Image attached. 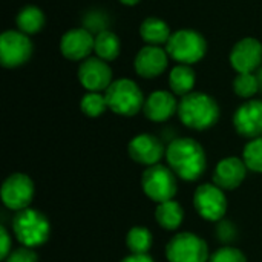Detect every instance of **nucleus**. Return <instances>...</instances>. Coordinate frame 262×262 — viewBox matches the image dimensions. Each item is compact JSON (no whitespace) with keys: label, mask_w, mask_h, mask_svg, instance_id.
<instances>
[{"label":"nucleus","mask_w":262,"mask_h":262,"mask_svg":"<svg viewBox=\"0 0 262 262\" xmlns=\"http://www.w3.org/2000/svg\"><path fill=\"white\" fill-rule=\"evenodd\" d=\"M196 83V75L192 66L187 64H177L169 72V88L178 97H186L187 94L193 92Z\"/></svg>","instance_id":"21"},{"label":"nucleus","mask_w":262,"mask_h":262,"mask_svg":"<svg viewBox=\"0 0 262 262\" xmlns=\"http://www.w3.org/2000/svg\"><path fill=\"white\" fill-rule=\"evenodd\" d=\"M120 52H121V41L115 32L109 29H101L95 34V40H94L95 57L111 63L118 58Z\"/></svg>","instance_id":"20"},{"label":"nucleus","mask_w":262,"mask_h":262,"mask_svg":"<svg viewBox=\"0 0 262 262\" xmlns=\"http://www.w3.org/2000/svg\"><path fill=\"white\" fill-rule=\"evenodd\" d=\"M95 35L86 28H72L61 35L60 52L69 61H83L94 52Z\"/></svg>","instance_id":"13"},{"label":"nucleus","mask_w":262,"mask_h":262,"mask_svg":"<svg viewBox=\"0 0 262 262\" xmlns=\"http://www.w3.org/2000/svg\"><path fill=\"white\" fill-rule=\"evenodd\" d=\"M193 206L203 220L218 223L227 212V198L216 184H201L193 193Z\"/></svg>","instance_id":"9"},{"label":"nucleus","mask_w":262,"mask_h":262,"mask_svg":"<svg viewBox=\"0 0 262 262\" xmlns=\"http://www.w3.org/2000/svg\"><path fill=\"white\" fill-rule=\"evenodd\" d=\"M247 177V166L243 158L229 157L221 160L213 170V184L223 190L238 189Z\"/></svg>","instance_id":"17"},{"label":"nucleus","mask_w":262,"mask_h":262,"mask_svg":"<svg viewBox=\"0 0 262 262\" xmlns=\"http://www.w3.org/2000/svg\"><path fill=\"white\" fill-rule=\"evenodd\" d=\"M80 109L89 118L101 117L109 109L106 95L101 92H86L80 100Z\"/></svg>","instance_id":"25"},{"label":"nucleus","mask_w":262,"mask_h":262,"mask_svg":"<svg viewBox=\"0 0 262 262\" xmlns=\"http://www.w3.org/2000/svg\"><path fill=\"white\" fill-rule=\"evenodd\" d=\"M152 243H154L152 233L146 227H132L127 232L126 246H127L130 253L146 255V253H149V250L152 247Z\"/></svg>","instance_id":"24"},{"label":"nucleus","mask_w":262,"mask_h":262,"mask_svg":"<svg viewBox=\"0 0 262 262\" xmlns=\"http://www.w3.org/2000/svg\"><path fill=\"white\" fill-rule=\"evenodd\" d=\"M178 103L173 92L155 91L146 98L143 114L152 123H163L178 114Z\"/></svg>","instance_id":"18"},{"label":"nucleus","mask_w":262,"mask_h":262,"mask_svg":"<svg viewBox=\"0 0 262 262\" xmlns=\"http://www.w3.org/2000/svg\"><path fill=\"white\" fill-rule=\"evenodd\" d=\"M32 51L29 35L18 29H8L0 35V63L3 68L14 69L28 63Z\"/></svg>","instance_id":"8"},{"label":"nucleus","mask_w":262,"mask_h":262,"mask_svg":"<svg viewBox=\"0 0 262 262\" xmlns=\"http://www.w3.org/2000/svg\"><path fill=\"white\" fill-rule=\"evenodd\" d=\"M258 80H259V86H261V89H262V69H261V72L258 74Z\"/></svg>","instance_id":"34"},{"label":"nucleus","mask_w":262,"mask_h":262,"mask_svg":"<svg viewBox=\"0 0 262 262\" xmlns=\"http://www.w3.org/2000/svg\"><path fill=\"white\" fill-rule=\"evenodd\" d=\"M180 121L193 130H207L220 120V106L213 97L204 92H190L178 103Z\"/></svg>","instance_id":"2"},{"label":"nucleus","mask_w":262,"mask_h":262,"mask_svg":"<svg viewBox=\"0 0 262 262\" xmlns=\"http://www.w3.org/2000/svg\"><path fill=\"white\" fill-rule=\"evenodd\" d=\"M230 66L238 74H253L262 63V43L255 37H244L230 51Z\"/></svg>","instance_id":"12"},{"label":"nucleus","mask_w":262,"mask_h":262,"mask_svg":"<svg viewBox=\"0 0 262 262\" xmlns=\"http://www.w3.org/2000/svg\"><path fill=\"white\" fill-rule=\"evenodd\" d=\"M129 157L146 167L160 164V160L166 155V149L158 137L152 134H140L129 141Z\"/></svg>","instance_id":"14"},{"label":"nucleus","mask_w":262,"mask_h":262,"mask_svg":"<svg viewBox=\"0 0 262 262\" xmlns=\"http://www.w3.org/2000/svg\"><path fill=\"white\" fill-rule=\"evenodd\" d=\"M34 198V183L26 173H12L2 184V201L9 210L20 212L29 207Z\"/></svg>","instance_id":"10"},{"label":"nucleus","mask_w":262,"mask_h":262,"mask_svg":"<svg viewBox=\"0 0 262 262\" xmlns=\"http://www.w3.org/2000/svg\"><path fill=\"white\" fill-rule=\"evenodd\" d=\"M141 187L144 195L157 204L170 201L178 192L177 175L169 166L155 164L146 167L141 175Z\"/></svg>","instance_id":"6"},{"label":"nucleus","mask_w":262,"mask_h":262,"mask_svg":"<svg viewBox=\"0 0 262 262\" xmlns=\"http://www.w3.org/2000/svg\"><path fill=\"white\" fill-rule=\"evenodd\" d=\"M78 81L88 92H103L112 84V68L98 57H88L78 66Z\"/></svg>","instance_id":"11"},{"label":"nucleus","mask_w":262,"mask_h":262,"mask_svg":"<svg viewBox=\"0 0 262 262\" xmlns=\"http://www.w3.org/2000/svg\"><path fill=\"white\" fill-rule=\"evenodd\" d=\"M45 23H46V17H45L43 11L34 5L23 6L15 17L17 29L26 35H34V34L40 32L43 29Z\"/></svg>","instance_id":"22"},{"label":"nucleus","mask_w":262,"mask_h":262,"mask_svg":"<svg viewBox=\"0 0 262 262\" xmlns=\"http://www.w3.org/2000/svg\"><path fill=\"white\" fill-rule=\"evenodd\" d=\"M120 262H155L150 256H149V253H146V255H137V253H130L129 256H126V258H123Z\"/></svg>","instance_id":"32"},{"label":"nucleus","mask_w":262,"mask_h":262,"mask_svg":"<svg viewBox=\"0 0 262 262\" xmlns=\"http://www.w3.org/2000/svg\"><path fill=\"white\" fill-rule=\"evenodd\" d=\"M261 89L258 75L255 74H236L233 80V92L244 100H252Z\"/></svg>","instance_id":"26"},{"label":"nucleus","mask_w":262,"mask_h":262,"mask_svg":"<svg viewBox=\"0 0 262 262\" xmlns=\"http://www.w3.org/2000/svg\"><path fill=\"white\" fill-rule=\"evenodd\" d=\"M5 262H38V256L31 247H18L9 253Z\"/></svg>","instance_id":"30"},{"label":"nucleus","mask_w":262,"mask_h":262,"mask_svg":"<svg viewBox=\"0 0 262 262\" xmlns=\"http://www.w3.org/2000/svg\"><path fill=\"white\" fill-rule=\"evenodd\" d=\"M0 259H6L9 256V253L12 252V243H11V236L6 230L5 226L0 227Z\"/></svg>","instance_id":"31"},{"label":"nucleus","mask_w":262,"mask_h":262,"mask_svg":"<svg viewBox=\"0 0 262 262\" xmlns=\"http://www.w3.org/2000/svg\"><path fill=\"white\" fill-rule=\"evenodd\" d=\"M243 160L247 169L262 173V137L250 140L243 150Z\"/></svg>","instance_id":"27"},{"label":"nucleus","mask_w":262,"mask_h":262,"mask_svg":"<svg viewBox=\"0 0 262 262\" xmlns=\"http://www.w3.org/2000/svg\"><path fill=\"white\" fill-rule=\"evenodd\" d=\"M12 233L21 246L35 249L49 239L51 224L40 210L28 207L15 212L12 218Z\"/></svg>","instance_id":"3"},{"label":"nucleus","mask_w":262,"mask_h":262,"mask_svg":"<svg viewBox=\"0 0 262 262\" xmlns=\"http://www.w3.org/2000/svg\"><path fill=\"white\" fill-rule=\"evenodd\" d=\"M215 235H216V238H218L221 243H224V244H230L232 241H235V239H236V236H238V230H236L235 224H232L230 221H224V220H221V221H218V223H216Z\"/></svg>","instance_id":"29"},{"label":"nucleus","mask_w":262,"mask_h":262,"mask_svg":"<svg viewBox=\"0 0 262 262\" xmlns=\"http://www.w3.org/2000/svg\"><path fill=\"white\" fill-rule=\"evenodd\" d=\"M166 160L172 172L189 183L200 180L207 167V158L203 146L189 137L172 140L166 147Z\"/></svg>","instance_id":"1"},{"label":"nucleus","mask_w":262,"mask_h":262,"mask_svg":"<svg viewBox=\"0 0 262 262\" xmlns=\"http://www.w3.org/2000/svg\"><path fill=\"white\" fill-rule=\"evenodd\" d=\"M155 220L164 230H177L184 221V210L175 200L157 204Z\"/></svg>","instance_id":"23"},{"label":"nucleus","mask_w":262,"mask_h":262,"mask_svg":"<svg viewBox=\"0 0 262 262\" xmlns=\"http://www.w3.org/2000/svg\"><path fill=\"white\" fill-rule=\"evenodd\" d=\"M166 51L177 64L192 66L206 57L207 41L204 35L195 29H178L172 32Z\"/></svg>","instance_id":"4"},{"label":"nucleus","mask_w":262,"mask_h":262,"mask_svg":"<svg viewBox=\"0 0 262 262\" xmlns=\"http://www.w3.org/2000/svg\"><path fill=\"white\" fill-rule=\"evenodd\" d=\"M169 54L166 48L161 46H143L134 60L135 72L143 78H157L160 77L169 66Z\"/></svg>","instance_id":"16"},{"label":"nucleus","mask_w":262,"mask_h":262,"mask_svg":"<svg viewBox=\"0 0 262 262\" xmlns=\"http://www.w3.org/2000/svg\"><path fill=\"white\" fill-rule=\"evenodd\" d=\"M209 262H247V258L239 249L226 246V247L215 250L210 255Z\"/></svg>","instance_id":"28"},{"label":"nucleus","mask_w":262,"mask_h":262,"mask_svg":"<svg viewBox=\"0 0 262 262\" xmlns=\"http://www.w3.org/2000/svg\"><path fill=\"white\" fill-rule=\"evenodd\" d=\"M121 5H124V6H135V5H138L141 0H118Z\"/></svg>","instance_id":"33"},{"label":"nucleus","mask_w":262,"mask_h":262,"mask_svg":"<svg viewBox=\"0 0 262 262\" xmlns=\"http://www.w3.org/2000/svg\"><path fill=\"white\" fill-rule=\"evenodd\" d=\"M172 31L169 25L158 17H147L140 25V37L146 45L150 46H166Z\"/></svg>","instance_id":"19"},{"label":"nucleus","mask_w":262,"mask_h":262,"mask_svg":"<svg viewBox=\"0 0 262 262\" xmlns=\"http://www.w3.org/2000/svg\"><path fill=\"white\" fill-rule=\"evenodd\" d=\"M166 258L169 262H209L207 243L190 232L175 235L166 246Z\"/></svg>","instance_id":"7"},{"label":"nucleus","mask_w":262,"mask_h":262,"mask_svg":"<svg viewBox=\"0 0 262 262\" xmlns=\"http://www.w3.org/2000/svg\"><path fill=\"white\" fill-rule=\"evenodd\" d=\"M109 109L121 117H134L144 106V95L140 86L130 78L114 80L112 84L104 91Z\"/></svg>","instance_id":"5"},{"label":"nucleus","mask_w":262,"mask_h":262,"mask_svg":"<svg viewBox=\"0 0 262 262\" xmlns=\"http://www.w3.org/2000/svg\"><path fill=\"white\" fill-rule=\"evenodd\" d=\"M235 130L249 140L262 137V100H247L233 115Z\"/></svg>","instance_id":"15"}]
</instances>
